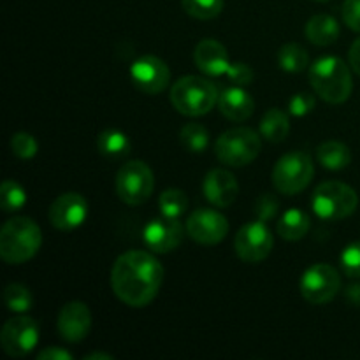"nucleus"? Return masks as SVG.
I'll use <instances>...</instances> for the list:
<instances>
[{
    "mask_svg": "<svg viewBox=\"0 0 360 360\" xmlns=\"http://www.w3.org/2000/svg\"><path fill=\"white\" fill-rule=\"evenodd\" d=\"M164 283V267L151 253L130 250L116 259L111 269V288L130 308H144L158 295Z\"/></svg>",
    "mask_w": 360,
    "mask_h": 360,
    "instance_id": "obj_1",
    "label": "nucleus"
},
{
    "mask_svg": "<svg viewBox=\"0 0 360 360\" xmlns=\"http://www.w3.org/2000/svg\"><path fill=\"white\" fill-rule=\"evenodd\" d=\"M41 245V229L32 218H11L0 231V257L11 266L28 262L39 252Z\"/></svg>",
    "mask_w": 360,
    "mask_h": 360,
    "instance_id": "obj_2",
    "label": "nucleus"
},
{
    "mask_svg": "<svg viewBox=\"0 0 360 360\" xmlns=\"http://www.w3.org/2000/svg\"><path fill=\"white\" fill-rule=\"evenodd\" d=\"M309 83L329 104H343L354 90L350 65L338 56H323L309 67Z\"/></svg>",
    "mask_w": 360,
    "mask_h": 360,
    "instance_id": "obj_3",
    "label": "nucleus"
},
{
    "mask_svg": "<svg viewBox=\"0 0 360 360\" xmlns=\"http://www.w3.org/2000/svg\"><path fill=\"white\" fill-rule=\"evenodd\" d=\"M169 97L176 111L190 118H197L207 115L214 104H218L220 94L206 77L185 76L172 84Z\"/></svg>",
    "mask_w": 360,
    "mask_h": 360,
    "instance_id": "obj_4",
    "label": "nucleus"
},
{
    "mask_svg": "<svg viewBox=\"0 0 360 360\" xmlns=\"http://www.w3.org/2000/svg\"><path fill=\"white\" fill-rule=\"evenodd\" d=\"M357 206V192L341 181H323L311 197L313 213L322 220H345L355 213Z\"/></svg>",
    "mask_w": 360,
    "mask_h": 360,
    "instance_id": "obj_5",
    "label": "nucleus"
},
{
    "mask_svg": "<svg viewBox=\"0 0 360 360\" xmlns=\"http://www.w3.org/2000/svg\"><path fill=\"white\" fill-rule=\"evenodd\" d=\"M262 150L260 136L252 129L239 127L221 134L214 143V155L218 160L231 167H245L252 164Z\"/></svg>",
    "mask_w": 360,
    "mask_h": 360,
    "instance_id": "obj_6",
    "label": "nucleus"
},
{
    "mask_svg": "<svg viewBox=\"0 0 360 360\" xmlns=\"http://www.w3.org/2000/svg\"><path fill=\"white\" fill-rule=\"evenodd\" d=\"M315 167L306 151H288L273 169V185L285 195H295L311 183Z\"/></svg>",
    "mask_w": 360,
    "mask_h": 360,
    "instance_id": "obj_7",
    "label": "nucleus"
},
{
    "mask_svg": "<svg viewBox=\"0 0 360 360\" xmlns=\"http://www.w3.org/2000/svg\"><path fill=\"white\" fill-rule=\"evenodd\" d=\"M153 171L143 160L127 162L116 174V193L127 206H139L146 202L153 193Z\"/></svg>",
    "mask_w": 360,
    "mask_h": 360,
    "instance_id": "obj_8",
    "label": "nucleus"
},
{
    "mask_svg": "<svg viewBox=\"0 0 360 360\" xmlns=\"http://www.w3.org/2000/svg\"><path fill=\"white\" fill-rule=\"evenodd\" d=\"M301 294L311 304H327L338 295L341 278L329 264H313L301 278Z\"/></svg>",
    "mask_w": 360,
    "mask_h": 360,
    "instance_id": "obj_9",
    "label": "nucleus"
},
{
    "mask_svg": "<svg viewBox=\"0 0 360 360\" xmlns=\"http://www.w3.org/2000/svg\"><path fill=\"white\" fill-rule=\"evenodd\" d=\"M274 239L266 221L257 220L245 224L236 234L234 248L239 259L246 264H259L267 259L273 250Z\"/></svg>",
    "mask_w": 360,
    "mask_h": 360,
    "instance_id": "obj_10",
    "label": "nucleus"
},
{
    "mask_svg": "<svg viewBox=\"0 0 360 360\" xmlns=\"http://www.w3.org/2000/svg\"><path fill=\"white\" fill-rule=\"evenodd\" d=\"M0 343L9 357H25L39 343V323L32 316L9 319L0 333Z\"/></svg>",
    "mask_w": 360,
    "mask_h": 360,
    "instance_id": "obj_11",
    "label": "nucleus"
},
{
    "mask_svg": "<svg viewBox=\"0 0 360 360\" xmlns=\"http://www.w3.org/2000/svg\"><path fill=\"white\" fill-rule=\"evenodd\" d=\"M130 79L134 86L146 95H158L169 86L171 70L167 63L155 55H144L130 67Z\"/></svg>",
    "mask_w": 360,
    "mask_h": 360,
    "instance_id": "obj_12",
    "label": "nucleus"
},
{
    "mask_svg": "<svg viewBox=\"0 0 360 360\" xmlns=\"http://www.w3.org/2000/svg\"><path fill=\"white\" fill-rule=\"evenodd\" d=\"M186 232L199 245L213 246L224 241L229 232V221L221 213L207 207L193 211L186 220Z\"/></svg>",
    "mask_w": 360,
    "mask_h": 360,
    "instance_id": "obj_13",
    "label": "nucleus"
},
{
    "mask_svg": "<svg viewBox=\"0 0 360 360\" xmlns=\"http://www.w3.org/2000/svg\"><path fill=\"white\" fill-rule=\"evenodd\" d=\"M88 214V202L76 192L62 193L49 207V221L58 231H74L84 224Z\"/></svg>",
    "mask_w": 360,
    "mask_h": 360,
    "instance_id": "obj_14",
    "label": "nucleus"
},
{
    "mask_svg": "<svg viewBox=\"0 0 360 360\" xmlns=\"http://www.w3.org/2000/svg\"><path fill=\"white\" fill-rule=\"evenodd\" d=\"M185 238L183 225L179 224L178 218H167L162 214V218L151 220L144 227V245L155 253H169L174 252L181 245Z\"/></svg>",
    "mask_w": 360,
    "mask_h": 360,
    "instance_id": "obj_15",
    "label": "nucleus"
},
{
    "mask_svg": "<svg viewBox=\"0 0 360 360\" xmlns=\"http://www.w3.org/2000/svg\"><path fill=\"white\" fill-rule=\"evenodd\" d=\"M60 338L67 343H79L91 329V313L84 302L70 301L62 306L56 319Z\"/></svg>",
    "mask_w": 360,
    "mask_h": 360,
    "instance_id": "obj_16",
    "label": "nucleus"
},
{
    "mask_svg": "<svg viewBox=\"0 0 360 360\" xmlns=\"http://www.w3.org/2000/svg\"><path fill=\"white\" fill-rule=\"evenodd\" d=\"M204 195L213 206L229 207L238 199L239 185L234 174L225 169H213L204 178Z\"/></svg>",
    "mask_w": 360,
    "mask_h": 360,
    "instance_id": "obj_17",
    "label": "nucleus"
},
{
    "mask_svg": "<svg viewBox=\"0 0 360 360\" xmlns=\"http://www.w3.org/2000/svg\"><path fill=\"white\" fill-rule=\"evenodd\" d=\"M193 62L200 72L213 77L227 74L229 67H231L227 48L214 39H204L195 46Z\"/></svg>",
    "mask_w": 360,
    "mask_h": 360,
    "instance_id": "obj_18",
    "label": "nucleus"
},
{
    "mask_svg": "<svg viewBox=\"0 0 360 360\" xmlns=\"http://www.w3.org/2000/svg\"><path fill=\"white\" fill-rule=\"evenodd\" d=\"M218 109L231 122H245L253 115L255 101L252 95L241 86H231L224 90L218 97Z\"/></svg>",
    "mask_w": 360,
    "mask_h": 360,
    "instance_id": "obj_19",
    "label": "nucleus"
},
{
    "mask_svg": "<svg viewBox=\"0 0 360 360\" xmlns=\"http://www.w3.org/2000/svg\"><path fill=\"white\" fill-rule=\"evenodd\" d=\"M304 35L315 46H329L340 37V25L329 14H316L306 23Z\"/></svg>",
    "mask_w": 360,
    "mask_h": 360,
    "instance_id": "obj_20",
    "label": "nucleus"
},
{
    "mask_svg": "<svg viewBox=\"0 0 360 360\" xmlns=\"http://www.w3.org/2000/svg\"><path fill=\"white\" fill-rule=\"evenodd\" d=\"M316 158L322 167L329 169V171H341L352 164V151L347 144L340 143V141H327L319 146Z\"/></svg>",
    "mask_w": 360,
    "mask_h": 360,
    "instance_id": "obj_21",
    "label": "nucleus"
},
{
    "mask_svg": "<svg viewBox=\"0 0 360 360\" xmlns=\"http://www.w3.org/2000/svg\"><path fill=\"white\" fill-rule=\"evenodd\" d=\"M288 132H290V118L281 109L273 108L264 115L262 122H260V134L264 139L269 143H281L287 139Z\"/></svg>",
    "mask_w": 360,
    "mask_h": 360,
    "instance_id": "obj_22",
    "label": "nucleus"
},
{
    "mask_svg": "<svg viewBox=\"0 0 360 360\" xmlns=\"http://www.w3.org/2000/svg\"><path fill=\"white\" fill-rule=\"evenodd\" d=\"M309 217L301 210H288L278 221V234L287 241H299L309 231Z\"/></svg>",
    "mask_w": 360,
    "mask_h": 360,
    "instance_id": "obj_23",
    "label": "nucleus"
},
{
    "mask_svg": "<svg viewBox=\"0 0 360 360\" xmlns=\"http://www.w3.org/2000/svg\"><path fill=\"white\" fill-rule=\"evenodd\" d=\"M97 150L98 153L108 158H122L129 155L130 141L127 134H123L122 130L108 129L98 134Z\"/></svg>",
    "mask_w": 360,
    "mask_h": 360,
    "instance_id": "obj_24",
    "label": "nucleus"
},
{
    "mask_svg": "<svg viewBox=\"0 0 360 360\" xmlns=\"http://www.w3.org/2000/svg\"><path fill=\"white\" fill-rule=\"evenodd\" d=\"M278 63L287 72H302L309 65V55L301 44L288 42L278 51Z\"/></svg>",
    "mask_w": 360,
    "mask_h": 360,
    "instance_id": "obj_25",
    "label": "nucleus"
},
{
    "mask_svg": "<svg viewBox=\"0 0 360 360\" xmlns=\"http://www.w3.org/2000/svg\"><path fill=\"white\" fill-rule=\"evenodd\" d=\"M179 141L190 153H202L210 146V134L200 123H186L179 134Z\"/></svg>",
    "mask_w": 360,
    "mask_h": 360,
    "instance_id": "obj_26",
    "label": "nucleus"
},
{
    "mask_svg": "<svg viewBox=\"0 0 360 360\" xmlns=\"http://www.w3.org/2000/svg\"><path fill=\"white\" fill-rule=\"evenodd\" d=\"M158 206L164 217L179 218L188 207V197L178 188H167L158 197Z\"/></svg>",
    "mask_w": 360,
    "mask_h": 360,
    "instance_id": "obj_27",
    "label": "nucleus"
},
{
    "mask_svg": "<svg viewBox=\"0 0 360 360\" xmlns=\"http://www.w3.org/2000/svg\"><path fill=\"white\" fill-rule=\"evenodd\" d=\"M27 204V192L20 183L6 179L0 186V207L7 213L21 210Z\"/></svg>",
    "mask_w": 360,
    "mask_h": 360,
    "instance_id": "obj_28",
    "label": "nucleus"
},
{
    "mask_svg": "<svg viewBox=\"0 0 360 360\" xmlns=\"http://www.w3.org/2000/svg\"><path fill=\"white\" fill-rule=\"evenodd\" d=\"M183 11L195 20H213L224 9V0H181Z\"/></svg>",
    "mask_w": 360,
    "mask_h": 360,
    "instance_id": "obj_29",
    "label": "nucleus"
},
{
    "mask_svg": "<svg viewBox=\"0 0 360 360\" xmlns=\"http://www.w3.org/2000/svg\"><path fill=\"white\" fill-rule=\"evenodd\" d=\"M4 301H6L7 308L14 313H25L32 308V299L30 290L25 285L20 283H11L7 285L4 290Z\"/></svg>",
    "mask_w": 360,
    "mask_h": 360,
    "instance_id": "obj_30",
    "label": "nucleus"
},
{
    "mask_svg": "<svg viewBox=\"0 0 360 360\" xmlns=\"http://www.w3.org/2000/svg\"><path fill=\"white\" fill-rule=\"evenodd\" d=\"M11 150L16 157L23 158V160H28V158L35 157L39 146L37 141L34 139V136L28 132H18L14 134L13 139H11Z\"/></svg>",
    "mask_w": 360,
    "mask_h": 360,
    "instance_id": "obj_31",
    "label": "nucleus"
},
{
    "mask_svg": "<svg viewBox=\"0 0 360 360\" xmlns=\"http://www.w3.org/2000/svg\"><path fill=\"white\" fill-rule=\"evenodd\" d=\"M340 260L341 269L348 278H360V241L348 245Z\"/></svg>",
    "mask_w": 360,
    "mask_h": 360,
    "instance_id": "obj_32",
    "label": "nucleus"
},
{
    "mask_svg": "<svg viewBox=\"0 0 360 360\" xmlns=\"http://www.w3.org/2000/svg\"><path fill=\"white\" fill-rule=\"evenodd\" d=\"M315 97L311 94H306V91H301V94L294 95L288 102V111L294 116H306L315 109Z\"/></svg>",
    "mask_w": 360,
    "mask_h": 360,
    "instance_id": "obj_33",
    "label": "nucleus"
},
{
    "mask_svg": "<svg viewBox=\"0 0 360 360\" xmlns=\"http://www.w3.org/2000/svg\"><path fill=\"white\" fill-rule=\"evenodd\" d=\"M225 76H227L229 81L234 83L236 86H246V84H250L253 81V70L248 63L238 62L231 63V67H229Z\"/></svg>",
    "mask_w": 360,
    "mask_h": 360,
    "instance_id": "obj_34",
    "label": "nucleus"
},
{
    "mask_svg": "<svg viewBox=\"0 0 360 360\" xmlns=\"http://www.w3.org/2000/svg\"><path fill=\"white\" fill-rule=\"evenodd\" d=\"M278 213V200L274 199L271 193H266V195H260L259 200L255 202V214L259 220L269 221L276 217Z\"/></svg>",
    "mask_w": 360,
    "mask_h": 360,
    "instance_id": "obj_35",
    "label": "nucleus"
},
{
    "mask_svg": "<svg viewBox=\"0 0 360 360\" xmlns=\"http://www.w3.org/2000/svg\"><path fill=\"white\" fill-rule=\"evenodd\" d=\"M341 14L348 28L360 32V0H345Z\"/></svg>",
    "mask_w": 360,
    "mask_h": 360,
    "instance_id": "obj_36",
    "label": "nucleus"
},
{
    "mask_svg": "<svg viewBox=\"0 0 360 360\" xmlns=\"http://www.w3.org/2000/svg\"><path fill=\"white\" fill-rule=\"evenodd\" d=\"M37 360H72V354L63 348L48 347L37 354Z\"/></svg>",
    "mask_w": 360,
    "mask_h": 360,
    "instance_id": "obj_37",
    "label": "nucleus"
},
{
    "mask_svg": "<svg viewBox=\"0 0 360 360\" xmlns=\"http://www.w3.org/2000/svg\"><path fill=\"white\" fill-rule=\"evenodd\" d=\"M348 62H350L352 70L360 76V37L352 44L350 51H348Z\"/></svg>",
    "mask_w": 360,
    "mask_h": 360,
    "instance_id": "obj_38",
    "label": "nucleus"
},
{
    "mask_svg": "<svg viewBox=\"0 0 360 360\" xmlns=\"http://www.w3.org/2000/svg\"><path fill=\"white\" fill-rule=\"evenodd\" d=\"M345 297H347V301L350 302V304L360 306V283L350 285V287L347 288V292H345Z\"/></svg>",
    "mask_w": 360,
    "mask_h": 360,
    "instance_id": "obj_39",
    "label": "nucleus"
},
{
    "mask_svg": "<svg viewBox=\"0 0 360 360\" xmlns=\"http://www.w3.org/2000/svg\"><path fill=\"white\" fill-rule=\"evenodd\" d=\"M84 359L86 360H112V355H108V354H101V352H94V354H88L84 355Z\"/></svg>",
    "mask_w": 360,
    "mask_h": 360,
    "instance_id": "obj_40",
    "label": "nucleus"
},
{
    "mask_svg": "<svg viewBox=\"0 0 360 360\" xmlns=\"http://www.w3.org/2000/svg\"><path fill=\"white\" fill-rule=\"evenodd\" d=\"M319 2H326V0H319Z\"/></svg>",
    "mask_w": 360,
    "mask_h": 360,
    "instance_id": "obj_41",
    "label": "nucleus"
}]
</instances>
